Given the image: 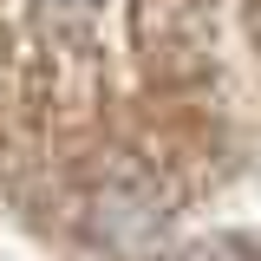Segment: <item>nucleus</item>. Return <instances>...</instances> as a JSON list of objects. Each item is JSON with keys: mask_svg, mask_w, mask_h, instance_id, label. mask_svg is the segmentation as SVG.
<instances>
[{"mask_svg": "<svg viewBox=\"0 0 261 261\" xmlns=\"http://www.w3.org/2000/svg\"><path fill=\"white\" fill-rule=\"evenodd\" d=\"M176 261H255L248 248H235V242H202V248H183Z\"/></svg>", "mask_w": 261, "mask_h": 261, "instance_id": "obj_1", "label": "nucleus"}, {"mask_svg": "<svg viewBox=\"0 0 261 261\" xmlns=\"http://www.w3.org/2000/svg\"><path fill=\"white\" fill-rule=\"evenodd\" d=\"M53 7H92V0H53Z\"/></svg>", "mask_w": 261, "mask_h": 261, "instance_id": "obj_2", "label": "nucleus"}]
</instances>
